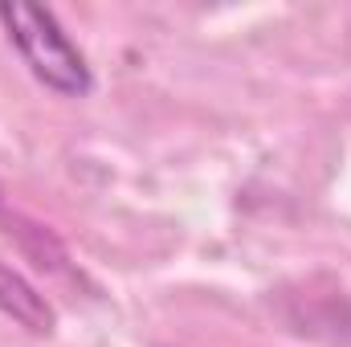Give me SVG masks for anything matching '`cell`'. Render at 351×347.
I'll return each instance as SVG.
<instances>
[{
	"mask_svg": "<svg viewBox=\"0 0 351 347\" xmlns=\"http://www.w3.org/2000/svg\"><path fill=\"white\" fill-rule=\"evenodd\" d=\"M0 25H4L8 41L16 45V53L25 58V66L33 70L37 82H45L53 94H66V98L90 94L94 78H90L86 58L66 37V29L58 25V16L49 8L25 4V0H4Z\"/></svg>",
	"mask_w": 351,
	"mask_h": 347,
	"instance_id": "6da1fadb",
	"label": "cell"
},
{
	"mask_svg": "<svg viewBox=\"0 0 351 347\" xmlns=\"http://www.w3.org/2000/svg\"><path fill=\"white\" fill-rule=\"evenodd\" d=\"M0 315H8L29 335H53V327H58V315L45 302V294L4 261H0Z\"/></svg>",
	"mask_w": 351,
	"mask_h": 347,
	"instance_id": "7a4b0ae2",
	"label": "cell"
}]
</instances>
